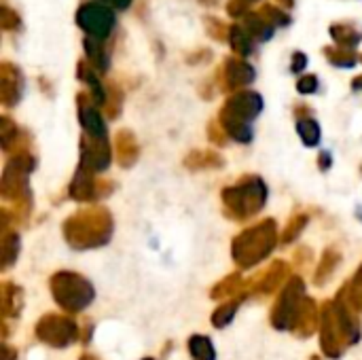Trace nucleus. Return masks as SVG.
I'll use <instances>...</instances> for the list:
<instances>
[{
    "mask_svg": "<svg viewBox=\"0 0 362 360\" xmlns=\"http://www.w3.org/2000/svg\"><path fill=\"white\" fill-rule=\"evenodd\" d=\"M259 13H261L274 28H286V25H291V15H288V11H284V8L278 6V4L267 2V4L261 6Z\"/></svg>",
    "mask_w": 362,
    "mask_h": 360,
    "instance_id": "c85d7f7f",
    "label": "nucleus"
},
{
    "mask_svg": "<svg viewBox=\"0 0 362 360\" xmlns=\"http://www.w3.org/2000/svg\"><path fill=\"white\" fill-rule=\"evenodd\" d=\"M316 325H318V308H316V303H314L312 299L305 297V301H303V306H301V310H299V316H297V323H295V329H293V331H295L299 337H310V335L314 333Z\"/></svg>",
    "mask_w": 362,
    "mask_h": 360,
    "instance_id": "aec40b11",
    "label": "nucleus"
},
{
    "mask_svg": "<svg viewBox=\"0 0 362 360\" xmlns=\"http://www.w3.org/2000/svg\"><path fill=\"white\" fill-rule=\"evenodd\" d=\"M238 308H240V301H231V303H227V306H221V308L212 314V325H214L216 329L227 327V325L233 320Z\"/></svg>",
    "mask_w": 362,
    "mask_h": 360,
    "instance_id": "72a5a7b5",
    "label": "nucleus"
},
{
    "mask_svg": "<svg viewBox=\"0 0 362 360\" xmlns=\"http://www.w3.org/2000/svg\"><path fill=\"white\" fill-rule=\"evenodd\" d=\"M0 25H2L4 32H15V30L21 28V17L8 4H2L0 6Z\"/></svg>",
    "mask_w": 362,
    "mask_h": 360,
    "instance_id": "c9c22d12",
    "label": "nucleus"
},
{
    "mask_svg": "<svg viewBox=\"0 0 362 360\" xmlns=\"http://www.w3.org/2000/svg\"><path fill=\"white\" fill-rule=\"evenodd\" d=\"M339 261H341V255H339V252H335L333 248H329V250L325 252L322 263H320L318 274H316V284H318V286L329 282V278L333 276V272H335V267L339 265Z\"/></svg>",
    "mask_w": 362,
    "mask_h": 360,
    "instance_id": "cd10ccee",
    "label": "nucleus"
},
{
    "mask_svg": "<svg viewBox=\"0 0 362 360\" xmlns=\"http://www.w3.org/2000/svg\"><path fill=\"white\" fill-rule=\"evenodd\" d=\"M216 76H218V85L223 91L238 93V89L248 87L257 79V70L242 57H227L223 62V68H218Z\"/></svg>",
    "mask_w": 362,
    "mask_h": 360,
    "instance_id": "9b49d317",
    "label": "nucleus"
},
{
    "mask_svg": "<svg viewBox=\"0 0 362 360\" xmlns=\"http://www.w3.org/2000/svg\"><path fill=\"white\" fill-rule=\"evenodd\" d=\"M199 4H204V6H216V0H199Z\"/></svg>",
    "mask_w": 362,
    "mask_h": 360,
    "instance_id": "3c124183",
    "label": "nucleus"
},
{
    "mask_svg": "<svg viewBox=\"0 0 362 360\" xmlns=\"http://www.w3.org/2000/svg\"><path fill=\"white\" fill-rule=\"evenodd\" d=\"M322 53H325V57L329 59V64H333V66H337V68H354V66L358 64V59H361V57L356 55V51H352V49H341V47H337V45L325 47Z\"/></svg>",
    "mask_w": 362,
    "mask_h": 360,
    "instance_id": "5701e85b",
    "label": "nucleus"
},
{
    "mask_svg": "<svg viewBox=\"0 0 362 360\" xmlns=\"http://www.w3.org/2000/svg\"><path fill=\"white\" fill-rule=\"evenodd\" d=\"M76 76L78 81H83L87 87H89V95L91 100L98 104V106H106L108 104V89L102 85V79H100V72L89 64V62H78L76 66Z\"/></svg>",
    "mask_w": 362,
    "mask_h": 360,
    "instance_id": "2eb2a0df",
    "label": "nucleus"
},
{
    "mask_svg": "<svg viewBox=\"0 0 362 360\" xmlns=\"http://www.w3.org/2000/svg\"><path fill=\"white\" fill-rule=\"evenodd\" d=\"M248 11H250V2L248 0H229L227 2V15L233 17V19L246 17Z\"/></svg>",
    "mask_w": 362,
    "mask_h": 360,
    "instance_id": "a19ab883",
    "label": "nucleus"
},
{
    "mask_svg": "<svg viewBox=\"0 0 362 360\" xmlns=\"http://www.w3.org/2000/svg\"><path fill=\"white\" fill-rule=\"evenodd\" d=\"M142 360H153V359H142Z\"/></svg>",
    "mask_w": 362,
    "mask_h": 360,
    "instance_id": "5fc2aeb1",
    "label": "nucleus"
},
{
    "mask_svg": "<svg viewBox=\"0 0 362 360\" xmlns=\"http://www.w3.org/2000/svg\"><path fill=\"white\" fill-rule=\"evenodd\" d=\"M34 157L23 151L11 157V161L4 168L2 174V195L4 199L15 202V206H23L25 210L30 208V187H28V176L34 170Z\"/></svg>",
    "mask_w": 362,
    "mask_h": 360,
    "instance_id": "423d86ee",
    "label": "nucleus"
},
{
    "mask_svg": "<svg viewBox=\"0 0 362 360\" xmlns=\"http://www.w3.org/2000/svg\"><path fill=\"white\" fill-rule=\"evenodd\" d=\"M361 339V325L346 299L327 301L320 312V346L329 359H339L350 344Z\"/></svg>",
    "mask_w": 362,
    "mask_h": 360,
    "instance_id": "f257e3e1",
    "label": "nucleus"
},
{
    "mask_svg": "<svg viewBox=\"0 0 362 360\" xmlns=\"http://www.w3.org/2000/svg\"><path fill=\"white\" fill-rule=\"evenodd\" d=\"M17 138H19L17 125L8 117H2L0 119V142H2V149L8 151L11 149V142H17Z\"/></svg>",
    "mask_w": 362,
    "mask_h": 360,
    "instance_id": "f704fd0d",
    "label": "nucleus"
},
{
    "mask_svg": "<svg viewBox=\"0 0 362 360\" xmlns=\"http://www.w3.org/2000/svg\"><path fill=\"white\" fill-rule=\"evenodd\" d=\"M248 2H257V0H248Z\"/></svg>",
    "mask_w": 362,
    "mask_h": 360,
    "instance_id": "864d4df0",
    "label": "nucleus"
},
{
    "mask_svg": "<svg viewBox=\"0 0 362 360\" xmlns=\"http://www.w3.org/2000/svg\"><path fill=\"white\" fill-rule=\"evenodd\" d=\"M185 163L193 170H202V168H218V166H223V159L210 151H195L185 159Z\"/></svg>",
    "mask_w": 362,
    "mask_h": 360,
    "instance_id": "bb28decb",
    "label": "nucleus"
},
{
    "mask_svg": "<svg viewBox=\"0 0 362 360\" xmlns=\"http://www.w3.org/2000/svg\"><path fill=\"white\" fill-rule=\"evenodd\" d=\"M36 337L53 348H66L78 337V327L72 318L59 316V314H49L38 320L36 325Z\"/></svg>",
    "mask_w": 362,
    "mask_h": 360,
    "instance_id": "1a4fd4ad",
    "label": "nucleus"
},
{
    "mask_svg": "<svg viewBox=\"0 0 362 360\" xmlns=\"http://www.w3.org/2000/svg\"><path fill=\"white\" fill-rule=\"evenodd\" d=\"M19 252V236L17 233H4L2 240V269H6Z\"/></svg>",
    "mask_w": 362,
    "mask_h": 360,
    "instance_id": "473e14b6",
    "label": "nucleus"
},
{
    "mask_svg": "<svg viewBox=\"0 0 362 360\" xmlns=\"http://www.w3.org/2000/svg\"><path fill=\"white\" fill-rule=\"evenodd\" d=\"M244 28L248 30V34L257 40V42H267L274 38L276 34V28L257 11V13H248L244 17Z\"/></svg>",
    "mask_w": 362,
    "mask_h": 360,
    "instance_id": "6ab92c4d",
    "label": "nucleus"
},
{
    "mask_svg": "<svg viewBox=\"0 0 362 360\" xmlns=\"http://www.w3.org/2000/svg\"><path fill=\"white\" fill-rule=\"evenodd\" d=\"M341 297L350 301V308L352 310H361L362 312V267L358 269V274L354 276L352 284L344 289Z\"/></svg>",
    "mask_w": 362,
    "mask_h": 360,
    "instance_id": "2f4dec72",
    "label": "nucleus"
},
{
    "mask_svg": "<svg viewBox=\"0 0 362 360\" xmlns=\"http://www.w3.org/2000/svg\"><path fill=\"white\" fill-rule=\"evenodd\" d=\"M17 359V352L8 346H4V360H15Z\"/></svg>",
    "mask_w": 362,
    "mask_h": 360,
    "instance_id": "09e8293b",
    "label": "nucleus"
},
{
    "mask_svg": "<svg viewBox=\"0 0 362 360\" xmlns=\"http://www.w3.org/2000/svg\"><path fill=\"white\" fill-rule=\"evenodd\" d=\"M2 312L4 316H13L19 312V289L11 282L2 284Z\"/></svg>",
    "mask_w": 362,
    "mask_h": 360,
    "instance_id": "7c9ffc66",
    "label": "nucleus"
},
{
    "mask_svg": "<svg viewBox=\"0 0 362 360\" xmlns=\"http://www.w3.org/2000/svg\"><path fill=\"white\" fill-rule=\"evenodd\" d=\"M76 25L91 38L98 40H106L112 36L115 28H117V15L115 8L108 6L106 2L100 0H87L78 6L76 15H74Z\"/></svg>",
    "mask_w": 362,
    "mask_h": 360,
    "instance_id": "0eeeda50",
    "label": "nucleus"
},
{
    "mask_svg": "<svg viewBox=\"0 0 362 360\" xmlns=\"http://www.w3.org/2000/svg\"><path fill=\"white\" fill-rule=\"evenodd\" d=\"M263 110V98L257 93V91H238L233 93L225 106L221 108L218 115L223 117H229V119H235V121H242V123H252Z\"/></svg>",
    "mask_w": 362,
    "mask_h": 360,
    "instance_id": "9d476101",
    "label": "nucleus"
},
{
    "mask_svg": "<svg viewBox=\"0 0 362 360\" xmlns=\"http://www.w3.org/2000/svg\"><path fill=\"white\" fill-rule=\"evenodd\" d=\"M255 42L257 40L248 34V30L244 25H238V23L231 25V30H229V45H231L235 55L250 57L255 53Z\"/></svg>",
    "mask_w": 362,
    "mask_h": 360,
    "instance_id": "412c9836",
    "label": "nucleus"
},
{
    "mask_svg": "<svg viewBox=\"0 0 362 360\" xmlns=\"http://www.w3.org/2000/svg\"><path fill=\"white\" fill-rule=\"evenodd\" d=\"M70 197L76 202H91L100 197V182L93 180V172L78 168L74 174V180L70 185Z\"/></svg>",
    "mask_w": 362,
    "mask_h": 360,
    "instance_id": "dca6fc26",
    "label": "nucleus"
},
{
    "mask_svg": "<svg viewBox=\"0 0 362 360\" xmlns=\"http://www.w3.org/2000/svg\"><path fill=\"white\" fill-rule=\"evenodd\" d=\"M121 91H117V87L112 85V87H108V104L104 106L106 108V112H108V117L110 119H115L119 112H121Z\"/></svg>",
    "mask_w": 362,
    "mask_h": 360,
    "instance_id": "ea45409f",
    "label": "nucleus"
},
{
    "mask_svg": "<svg viewBox=\"0 0 362 360\" xmlns=\"http://www.w3.org/2000/svg\"><path fill=\"white\" fill-rule=\"evenodd\" d=\"M204 25H206V32L212 40H229V30L231 25H227L221 17H212V15H206L204 17Z\"/></svg>",
    "mask_w": 362,
    "mask_h": 360,
    "instance_id": "c756f323",
    "label": "nucleus"
},
{
    "mask_svg": "<svg viewBox=\"0 0 362 360\" xmlns=\"http://www.w3.org/2000/svg\"><path fill=\"white\" fill-rule=\"evenodd\" d=\"M81 360H95V359H93V356H83Z\"/></svg>",
    "mask_w": 362,
    "mask_h": 360,
    "instance_id": "603ef678",
    "label": "nucleus"
},
{
    "mask_svg": "<svg viewBox=\"0 0 362 360\" xmlns=\"http://www.w3.org/2000/svg\"><path fill=\"white\" fill-rule=\"evenodd\" d=\"M329 34L335 40V45L341 49L354 51L362 42V30L354 21H335V23H331Z\"/></svg>",
    "mask_w": 362,
    "mask_h": 360,
    "instance_id": "f3484780",
    "label": "nucleus"
},
{
    "mask_svg": "<svg viewBox=\"0 0 362 360\" xmlns=\"http://www.w3.org/2000/svg\"><path fill=\"white\" fill-rule=\"evenodd\" d=\"M361 62H362V55H361Z\"/></svg>",
    "mask_w": 362,
    "mask_h": 360,
    "instance_id": "6e6d98bb",
    "label": "nucleus"
},
{
    "mask_svg": "<svg viewBox=\"0 0 362 360\" xmlns=\"http://www.w3.org/2000/svg\"><path fill=\"white\" fill-rule=\"evenodd\" d=\"M352 89H354V91H362V74L352 81Z\"/></svg>",
    "mask_w": 362,
    "mask_h": 360,
    "instance_id": "8fccbe9b",
    "label": "nucleus"
},
{
    "mask_svg": "<svg viewBox=\"0 0 362 360\" xmlns=\"http://www.w3.org/2000/svg\"><path fill=\"white\" fill-rule=\"evenodd\" d=\"M297 132L305 146H318L320 142V125L314 117H301L297 121Z\"/></svg>",
    "mask_w": 362,
    "mask_h": 360,
    "instance_id": "b1692460",
    "label": "nucleus"
},
{
    "mask_svg": "<svg viewBox=\"0 0 362 360\" xmlns=\"http://www.w3.org/2000/svg\"><path fill=\"white\" fill-rule=\"evenodd\" d=\"M76 108H78V121L87 136L93 138H106V123L100 112V106L91 100L89 93L76 95Z\"/></svg>",
    "mask_w": 362,
    "mask_h": 360,
    "instance_id": "4468645a",
    "label": "nucleus"
},
{
    "mask_svg": "<svg viewBox=\"0 0 362 360\" xmlns=\"http://www.w3.org/2000/svg\"><path fill=\"white\" fill-rule=\"evenodd\" d=\"M108 6H112V8H117V11H125V8H129L132 6V0H104Z\"/></svg>",
    "mask_w": 362,
    "mask_h": 360,
    "instance_id": "c03bdc74",
    "label": "nucleus"
},
{
    "mask_svg": "<svg viewBox=\"0 0 362 360\" xmlns=\"http://www.w3.org/2000/svg\"><path fill=\"white\" fill-rule=\"evenodd\" d=\"M320 89V81L316 74H305L297 81V91L303 93V95H310V93H316Z\"/></svg>",
    "mask_w": 362,
    "mask_h": 360,
    "instance_id": "58836bf2",
    "label": "nucleus"
},
{
    "mask_svg": "<svg viewBox=\"0 0 362 360\" xmlns=\"http://www.w3.org/2000/svg\"><path fill=\"white\" fill-rule=\"evenodd\" d=\"M305 225H308V216H305V214H297V216L288 223V227H286L284 242H293V240H297V238H299V233L305 229Z\"/></svg>",
    "mask_w": 362,
    "mask_h": 360,
    "instance_id": "e433bc0d",
    "label": "nucleus"
},
{
    "mask_svg": "<svg viewBox=\"0 0 362 360\" xmlns=\"http://www.w3.org/2000/svg\"><path fill=\"white\" fill-rule=\"evenodd\" d=\"M110 166V146L106 138H93L83 134L81 140V168L89 172H102Z\"/></svg>",
    "mask_w": 362,
    "mask_h": 360,
    "instance_id": "f8f14e48",
    "label": "nucleus"
},
{
    "mask_svg": "<svg viewBox=\"0 0 362 360\" xmlns=\"http://www.w3.org/2000/svg\"><path fill=\"white\" fill-rule=\"evenodd\" d=\"M267 202V185L259 176H246L235 187L223 191L225 212L238 221L255 216Z\"/></svg>",
    "mask_w": 362,
    "mask_h": 360,
    "instance_id": "20e7f679",
    "label": "nucleus"
},
{
    "mask_svg": "<svg viewBox=\"0 0 362 360\" xmlns=\"http://www.w3.org/2000/svg\"><path fill=\"white\" fill-rule=\"evenodd\" d=\"M318 166H320L322 170H329V168H331V153H322L320 159H318Z\"/></svg>",
    "mask_w": 362,
    "mask_h": 360,
    "instance_id": "49530a36",
    "label": "nucleus"
},
{
    "mask_svg": "<svg viewBox=\"0 0 362 360\" xmlns=\"http://www.w3.org/2000/svg\"><path fill=\"white\" fill-rule=\"evenodd\" d=\"M210 57H212L210 51H197L195 55H189V62H191V64H199L197 59H210Z\"/></svg>",
    "mask_w": 362,
    "mask_h": 360,
    "instance_id": "a18cd8bd",
    "label": "nucleus"
},
{
    "mask_svg": "<svg viewBox=\"0 0 362 360\" xmlns=\"http://www.w3.org/2000/svg\"><path fill=\"white\" fill-rule=\"evenodd\" d=\"M305 301V284L301 278H291L288 284L284 286L274 312H272V325L280 331H288L295 329L299 310Z\"/></svg>",
    "mask_w": 362,
    "mask_h": 360,
    "instance_id": "6e6552de",
    "label": "nucleus"
},
{
    "mask_svg": "<svg viewBox=\"0 0 362 360\" xmlns=\"http://www.w3.org/2000/svg\"><path fill=\"white\" fill-rule=\"evenodd\" d=\"M276 4L282 6L284 11H291V8L295 6V0H276Z\"/></svg>",
    "mask_w": 362,
    "mask_h": 360,
    "instance_id": "de8ad7c7",
    "label": "nucleus"
},
{
    "mask_svg": "<svg viewBox=\"0 0 362 360\" xmlns=\"http://www.w3.org/2000/svg\"><path fill=\"white\" fill-rule=\"evenodd\" d=\"M189 352L193 360H216V350L212 342L204 335H193L189 339Z\"/></svg>",
    "mask_w": 362,
    "mask_h": 360,
    "instance_id": "393cba45",
    "label": "nucleus"
},
{
    "mask_svg": "<svg viewBox=\"0 0 362 360\" xmlns=\"http://www.w3.org/2000/svg\"><path fill=\"white\" fill-rule=\"evenodd\" d=\"M49 286H51V295L55 303L64 308L66 312H81L95 297V291L89 284V280H85L83 276L74 272H57L51 278Z\"/></svg>",
    "mask_w": 362,
    "mask_h": 360,
    "instance_id": "39448f33",
    "label": "nucleus"
},
{
    "mask_svg": "<svg viewBox=\"0 0 362 360\" xmlns=\"http://www.w3.org/2000/svg\"><path fill=\"white\" fill-rule=\"evenodd\" d=\"M216 125H221V123H210V127H208V134H210V138H212V142H216V144H225L227 140H225V129L221 127H216Z\"/></svg>",
    "mask_w": 362,
    "mask_h": 360,
    "instance_id": "37998d69",
    "label": "nucleus"
},
{
    "mask_svg": "<svg viewBox=\"0 0 362 360\" xmlns=\"http://www.w3.org/2000/svg\"><path fill=\"white\" fill-rule=\"evenodd\" d=\"M23 87H25V81H23L21 70L11 62H2L0 64V100L6 108L19 104L23 95Z\"/></svg>",
    "mask_w": 362,
    "mask_h": 360,
    "instance_id": "ddd939ff",
    "label": "nucleus"
},
{
    "mask_svg": "<svg viewBox=\"0 0 362 360\" xmlns=\"http://www.w3.org/2000/svg\"><path fill=\"white\" fill-rule=\"evenodd\" d=\"M305 66H308V55H305L303 51H295V53L291 55V72L299 74V72L305 70Z\"/></svg>",
    "mask_w": 362,
    "mask_h": 360,
    "instance_id": "79ce46f5",
    "label": "nucleus"
},
{
    "mask_svg": "<svg viewBox=\"0 0 362 360\" xmlns=\"http://www.w3.org/2000/svg\"><path fill=\"white\" fill-rule=\"evenodd\" d=\"M238 289H240V276L235 274V276H229L227 280H223V282L212 291V297H214V299H218V297H227V295L235 293Z\"/></svg>",
    "mask_w": 362,
    "mask_h": 360,
    "instance_id": "4c0bfd02",
    "label": "nucleus"
},
{
    "mask_svg": "<svg viewBox=\"0 0 362 360\" xmlns=\"http://www.w3.org/2000/svg\"><path fill=\"white\" fill-rule=\"evenodd\" d=\"M286 274H288V267H286L282 261L274 263L272 269L265 272V276H263V280H261V284H259V291H261V293H272L274 289H278V286L282 284V280L286 278Z\"/></svg>",
    "mask_w": 362,
    "mask_h": 360,
    "instance_id": "a878e982",
    "label": "nucleus"
},
{
    "mask_svg": "<svg viewBox=\"0 0 362 360\" xmlns=\"http://www.w3.org/2000/svg\"><path fill=\"white\" fill-rule=\"evenodd\" d=\"M83 49H85L87 62H89L98 72H106V70L110 68V57H108V51H106V47H104L102 40L91 38V36H85V38H83Z\"/></svg>",
    "mask_w": 362,
    "mask_h": 360,
    "instance_id": "a211bd4d",
    "label": "nucleus"
},
{
    "mask_svg": "<svg viewBox=\"0 0 362 360\" xmlns=\"http://www.w3.org/2000/svg\"><path fill=\"white\" fill-rule=\"evenodd\" d=\"M117 151H119L121 166L129 168L136 161V157H138V144H136V136L129 129H121L117 134Z\"/></svg>",
    "mask_w": 362,
    "mask_h": 360,
    "instance_id": "4be33fe9",
    "label": "nucleus"
},
{
    "mask_svg": "<svg viewBox=\"0 0 362 360\" xmlns=\"http://www.w3.org/2000/svg\"><path fill=\"white\" fill-rule=\"evenodd\" d=\"M276 246V223L263 221L233 240V259L240 267H252L261 263Z\"/></svg>",
    "mask_w": 362,
    "mask_h": 360,
    "instance_id": "7ed1b4c3",
    "label": "nucleus"
},
{
    "mask_svg": "<svg viewBox=\"0 0 362 360\" xmlns=\"http://www.w3.org/2000/svg\"><path fill=\"white\" fill-rule=\"evenodd\" d=\"M64 236L66 242L78 250L102 246L112 236V216L106 208H83L66 219Z\"/></svg>",
    "mask_w": 362,
    "mask_h": 360,
    "instance_id": "f03ea898",
    "label": "nucleus"
}]
</instances>
